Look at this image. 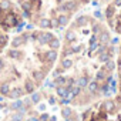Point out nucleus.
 I'll use <instances>...</instances> for the list:
<instances>
[{"instance_id": "a211bd4d", "label": "nucleus", "mask_w": 121, "mask_h": 121, "mask_svg": "<svg viewBox=\"0 0 121 121\" xmlns=\"http://www.w3.org/2000/svg\"><path fill=\"white\" fill-rule=\"evenodd\" d=\"M56 88H57V94H58L60 97H66V94L69 93V90H67L66 86H57Z\"/></svg>"}, {"instance_id": "ea45409f", "label": "nucleus", "mask_w": 121, "mask_h": 121, "mask_svg": "<svg viewBox=\"0 0 121 121\" xmlns=\"http://www.w3.org/2000/svg\"><path fill=\"white\" fill-rule=\"evenodd\" d=\"M64 98H67V100H70V101H71V100L74 98V94H73L71 91H69V93L66 94V97H64Z\"/></svg>"}, {"instance_id": "f03ea898", "label": "nucleus", "mask_w": 121, "mask_h": 121, "mask_svg": "<svg viewBox=\"0 0 121 121\" xmlns=\"http://www.w3.org/2000/svg\"><path fill=\"white\" fill-rule=\"evenodd\" d=\"M54 39V36L48 31H40L39 34H36V40L40 44H48V41H51Z\"/></svg>"}, {"instance_id": "bb28decb", "label": "nucleus", "mask_w": 121, "mask_h": 121, "mask_svg": "<svg viewBox=\"0 0 121 121\" xmlns=\"http://www.w3.org/2000/svg\"><path fill=\"white\" fill-rule=\"evenodd\" d=\"M9 57L10 58H20L22 57V51H19V50H10L9 51Z\"/></svg>"}, {"instance_id": "4468645a", "label": "nucleus", "mask_w": 121, "mask_h": 121, "mask_svg": "<svg viewBox=\"0 0 121 121\" xmlns=\"http://www.w3.org/2000/svg\"><path fill=\"white\" fill-rule=\"evenodd\" d=\"M61 115H63L66 120H70V118L73 117V110H71L70 107H64V108L61 110Z\"/></svg>"}, {"instance_id": "4c0bfd02", "label": "nucleus", "mask_w": 121, "mask_h": 121, "mask_svg": "<svg viewBox=\"0 0 121 121\" xmlns=\"http://www.w3.org/2000/svg\"><path fill=\"white\" fill-rule=\"evenodd\" d=\"M50 22H51V27H60L57 17H56V19H50Z\"/></svg>"}, {"instance_id": "9d476101", "label": "nucleus", "mask_w": 121, "mask_h": 121, "mask_svg": "<svg viewBox=\"0 0 121 121\" xmlns=\"http://www.w3.org/2000/svg\"><path fill=\"white\" fill-rule=\"evenodd\" d=\"M98 40H100V43H101V44H107V43L110 41V34H108V31L103 30V31L100 33V37H98Z\"/></svg>"}, {"instance_id": "a19ab883", "label": "nucleus", "mask_w": 121, "mask_h": 121, "mask_svg": "<svg viewBox=\"0 0 121 121\" xmlns=\"http://www.w3.org/2000/svg\"><path fill=\"white\" fill-rule=\"evenodd\" d=\"M23 27H24V23H22V22H20V23L17 24V31H22V30H23Z\"/></svg>"}, {"instance_id": "20e7f679", "label": "nucleus", "mask_w": 121, "mask_h": 121, "mask_svg": "<svg viewBox=\"0 0 121 121\" xmlns=\"http://www.w3.org/2000/svg\"><path fill=\"white\" fill-rule=\"evenodd\" d=\"M101 108H103L105 112H115V110H117V107H115V103H114L112 100H105V101L103 103Z\"/></svg>"}, {"instance_id": "1a4fd4ad", "label": "nucleus", "mask_w": 121, "mask_h": 121, "mask_svg": "<svg viewBox=\"0 0 121 121\" xmlns=\"http://www.w3.org/2000/svg\"><path fill=\"white\" fill-rule=\"evenodd\" d=\"M114 14H115V6L114 4H110L107 7V10H105V17L108 20H112L114 19Z\"/></svg>"}, {"instance_id": "412c9836", "label": "nucleus", "mask_w": 121, "mask_h": 121, "mask_svg": "<svg viewBox=\"0 0 121 121\" xmlns=\"http://www.w3.org/2000/svg\"><path fill=\"white\" fill-rule=\"evenodd\" d=\"M22 107H23V101L19 100V98H16V101H13V103L10 104V110H19V108H22Z\"/></svg>"}, {"instance_id": "aec40b11", "label": "nucleus", "mask_w": 121, "mask_h": 121, "mask_svg": "<svg viewBox=\"0 0 121 121\" xmlns=\"http://www.w3.org/2000/svg\"><path fill=\"white\" fill-rule=\"evenodd\" d=\"M87 84H88V77H86V76H83V77H80L77 80V86H80L81 88L87 87Z\"/></svg>"}, {"instance_id": "8fccbe9b", "label": "nucleus", "mask_w": 121, "mask_h": 121, "mask_svg": "<svg viewBox=\"0 0 121 121\" xmlns=\"http://www.w3.org/2000/svg\"><path fill=\"white\" fill-rule=\"evenodd\" d=\"M47 86H50V81L48 80H46V83H44V87H47Z\"/></svg>"}, {"instance_id": "9b49d317", "label": "nucleus", "mask_w": 121, "mask_h": 121, "mask_svg": "<svg viewBox=\"0 0 121 121\" xmlns=\"http://www.w3.org/2000/svg\"><path fill=\"white\" fill-rule=\"evenodd\" d=\"M39 26H40L41 29H51V22H50V19L43 17V19L39 20Z\"/></svg>"}, {"instance_id": "6e6552de", "label": "nucleus", "mask_w": 121, "mask_h": 121, "mask_svg": "<svg viewBox=\"0 0 121 121\" xmlns=\"http://www.w3.org/2000/svg\"><path fill=\"white\" fill-rule=\"evenodd\" d=\"M22 94H23V88H20V87H14V88H12V90H10L9 97H10V98H13V100H16V98H19Z\"/></svg>"}, {"instance_id": "4be33fe9", "label": "nucleus", "mask_w": 121, "mask_h": 121, "mask_svg": "<svg viewBox=\"0 0 121 121\" xmlns=\"http://www.w3.org/2000/svg\"><path fill=\"white\" fill-rule=\"evenodd\" d=\"M76 39H77V36H76V33L73 31V30H69L67 33H66V40L67 41H76Z\"/></svg>"}, {"instance_id": "72a5a7b5", "label": "nucleus", "mask_w": 121, "mask_h": 121, "mask_svg": "<svg viewBox=\"0 0 121 121\" xmlns=\"http://www.w3.org/2000/svg\"><path fill=\"white\" fill-rule=\"evenodd\" d=\"M100 90L104 93V95H110V93H108V90H110V86H108V84H103V86L100 87Z\"/></svg>"}, {"instance_id": "5fc2aeb1", "label": "nucleus", "mask_w": 121, "mask_h": 121, "mask_svg": "<svg viewBox=\"0 0 121 121\" xmlns=\"http://www.w3.org/2000/svg\"><path fill=\"white\" fill-rule=\"evenodd\" d=\"M3 67V61H2V60H0V69H2Z\"/></svg>"}, {"instance_id": "423d86ee", "label": "nucleus", "mask_w": 121, "mask_h": 121, "mask_svg": "<svg viewBox=\"0 0 121 121\" xmlns=\"http://www.w3.org/2000/svg\"><path fill=\"white\" fill-rule=\"evenodd\" d=\"M44 77H46V73L43 70H34L33 71V78L36 83H41L44 80Z\"/></svg>"}, {"instance_id": "393cba45", "label": "nucleus", "mask_w": 121, "mask_h": 121, "mask_svg": "<svg viewBox=\"0 0 121 121\" xmlns=\"http://www.w3.org/2000/svg\"><path fill=\"white\" fill-rule=\"evenodd\" d=\"M48 46H50V48H53V50H57L58 47H60V41H58V39H53L51 41H48Z\"/></svg>"}, {"instance_id": "58836bf2", "label": "nucleus", "mask_w": 121, "mask_h": 121, "mask_svg": "<svg viewBox=\"0 0 121 121\" xmlns=\"http://www.w3.org/2000/svg\"><path fill=\"white\" fill-rule=\"evenodd\" d=\"M108 83H110V88H111L112 91H115V90H117V83H115L114 80H110Z\"/></svg>"}, {"instance_id": "864d4df0", "label": "nucleus", "mask_w": 121, "mask_h": 121, "mask_svg": "<svg viewBox=\"0 0 121 121\" xmlns=\"http://www.w3.org/2000/svg\"><path fill=\"white\" fill-rule=\"evenodd\" d=\"M80 2H81V3H88L90 0H80Z\"/></svg>"}, {"instance_id": "13d9d810", "label": "nucleus", "mask_w": 121, "mask_h": 121, "mask_svg": "<svg viewBox=\"0 0 121 121\" xmlns=\"http://www.w3.org/2000/svg\"><path fill=\"white\" fill-rule=\"evenodd\" d=\"M66 121H70V120H66Z\"/></svg>"}, {"instance_id": "e433bc0d", "label": "nucleus", "mask_w": 121, "mask_h": 121, "mask_svg": "<svg viewBox=\"0 0 121 121\" xmlns=\"http://www.w3.org/2000/svg\"><path fill=\"white\" fill-rule=\"evenodd\" d=\"M71 51H73V54L80 53V51H81V46H73V47H71Z\"/></svg>"}, {"instance_id": "473e14b6", "label": "nucleus", "mask_w": 121, "mask_h": 121, "mask_svg": "<svg viewBox=\"0 0 121 121\" xmlns=\"http://www.w3.org/2000/svg\"><path fill=\"white\" fill-rule=\"evenodd\" d=\"M6 44H7V36L0 34V48H3Z\"/></svg>"}, {"instance_id": "6e6d98bb", "label": "nucleus", "mask_w": 121, "mask_h": 121, "mask_svg": "<svg viewBox=\"0 0 121 121\" xmlns=\"http://www.w3.org/2000/svg\"><path fill=\"white\" fill-rule=\"evenodd\" d=\"M120 90H121V83H120Z\"/></svg>"}, {"instance_id": "a878e982", "label": "nucleus", "mask_w": 121, "mask_h": 121, "mask_svg": "<svg viewBox=\"0 0 121 121\" xmlns=\"http://www.w3.org/2000/svg\"><path fill=\"white\" fill-rule=\"evenodd\" d=\"M105 74H107V71H105L104 69H103V70H100V71L97 73V76H95V78H97V81H101V80L104 81V80L107 78V76H105Z\"/></svg>"}, {"instance_id": "49530a36", "label": "nucleus", "mask_w": 121, "mask_h": 121, "mask_svg": "<svg viewBox=\"0 0 121 121\" xmlns=\"http://www.w3.org/2000/svg\"><path fill=\"white\" fill-rule=\"evenodd\" d=\"M48 120H50V121H57V117H56V115H51Z\"/></svg>"}, {"instance_id": "cd10ccee", "label": "nucleus", "mask_w": 121, "mask_h": 121, "mask_svg": "<svg viewBox=\"0 0 121 121\" xmlns=\"http://www.w3.org/2000/svg\"><path fill=\"white\" fill-rule=\"evenodd\" d=\"M40 98H41V97H40V94H39V93H34V91L31 93L30 100H31V103H33V104H39V103H40Z\"/></svg>"}, {"instance_id": "7c9ffc66", "label": "nucleus", "mask_w": 121, "mask_h": 121, "mask_svg": "<svg viewBox=\"0 0 121 121\" xmlns=\"http://www.w3.org/2000/svg\"><path fill=\"white\" fill-rule=\"evenodd\" d=\"M10 121H23V114L22 112H16L10 117Z\"/></svg>"}, {"instance_id": "c756f323", "label": "nucleus", "mask_w": 121, "mask_h": 121, "mask_svg": "<svg viewBox=\"0 0 121 121\" xmlns=\"http://www.w3.org/2000/svg\"><path fill=\"white\" fill-rule=\"evenodd\" d=\"M73 66V61H71V60H67V58H64L63 60V61H61V67L66 70V69H70Z\"/></svg>"}, {"instance_id": "6ab92c4d", "label": "nucleus", "mask_w": 121, "mask_h": 121, "mask_svg": "<svg viewBox=\"0 0 121 121\" xmlns=\"http://www.w3.org/2000/svg\"><path fill=\"white\" fill-rule=\"evenodd\" d=\"M57 20H58V24H60V26H66V24L69 23V16H67V14H60V16L57 17Z\"/></svg>"}, {"instance_id": "39448f33", "label": "nucleus", "mask_w": 121, "mask_h": 121, "mask_svg": "<svg viewBox=\"0 0 121 121\" xmlns=\"http://www.w3.org/2000/svg\"><path fill=\"white\" fill-rule=\"evenodd\" d=\"M46 61L47 63H54L56 61V58H57V50H53V48H50L47 53H46Z\"/></svg>"}, {"instance_id": "dca6fc26", "label": "nucleus", "mask_w": 121, "mask_h": 121, "mask_svg": "<svg viewBox=\"0 0 121 121\" xmlns=\"http://www.w3.org/2000/svg\"><path fill=\"white\" fill-rule=\"evenodd\" d=\"M87 88H88V91L90 93H97V90H98V84H97V80H94V81H88V84H87Z\"/></svg>"}, {"instance_id": "c9c22d12", "label": "nucleus", "mask_w": 121, "mask_h": 121, "mask_svg": "<svg viewBox=\"0 0 121 121\" xmlns=\"http://www.w3.org/2000/svg\"><path fill=\"white\" fill-rule=\"evenodd\" d=\"M97 47H98V43H93V44H90V47H88V53L91 54V53H93Z\"/></svg>"}, {"instance_id": "3c124183", "label": "nucleus", "mask_w": 121, "mask_h": 121, "mask_svg": "<svg viewBox=\"0 0 121 121\" xmlns=\"http://www.w3.org/2000/svg\"><path fill=\"white\" fill-rule=\"evenodd\" d=\"M30 121H39V118H36V117H33V118H30Z\"/></svg>"}, {"instance_id": "c85d7f7f", "label": "nucleus", "mask_w": 121, "mask_h": 121, "mask_svg": "<svg viewBox=\"0 0 121 121\" xmlns=\"http://www.w3.org/2000/svg\"><path fill=\"white\" fill-rule=\"evenodd\" d=\"M66 81H67V78H64L63 76H58V77H56V86H66Z\"/></svg>"}, {"instance_id": "37998d69", "label": "nucleus", "mask_w": 121, "mask_h": 121, "mask_svg": "<svg viewBox=\"0 0 121 121\" xmlns=\"http://www.w3.org/2000/svg\"><path fill=\"white\" fill-rule=\"evenodd\" d=\"M48 104L54 105V104H56V98H54V97H50V98H48Z\"/></svg>"}, {"instance_id": "7ed1b4c3", "label": "nucleus", "mask_w": 121, "mask_h": 121, "mask_svg": "<svg viewBox=\"0 0 121 121\" xmlns=\"http://www.w3.org/2000/svg\"><path fill=\"white\" fill-rule=\"evenodd\" d=\"M77 7H78V2H76V0H70V2L64 3L63 6H60L58 10H60V12H69V13H73V12L77 10Z\"/></svg>"}, {"instance_id": "b1692460", "label": "nucleus", "mask_w": 121, "mask_h": 121, "mask_svg": "<svg viewBox=\"0 0 121 121\" xmlns=\"http://www.w3.org/2000/svg\"><path fill=\"white\" fill-rule=\"evenodd\" d=\"M110 54L107 53V51H103V53H100L98 54V58H100V61H103V63H105V61H108V60H110Z\"/></svg>"}, {"instance_id": "2eb2a0df", "label": "nucleus", "mask_w": 121, "mask_h": 121, "mask_svg": "<svg viewBox=\"0 0 121 121\" xmlns=\"http://www.w3.org/2000/svg\"><path fill=\"white\" fill-rule=\"evenodd\" d=\"M114 69H115V63H114V61H111V60H108V61H105V63H104V70H105L107 73L114 71Z\"/></svg>"}, {"instance_id": "de8ad7c7", "label": "nucleus", "mask_w": 121, "mask_h": 121, "mask_svg": "<svg viewBox=\"0 0 121 121\" xmlns=\"http://www.w3.org/2000/svg\"><path fill=\"white\" fill-rule=\"evenodd\" d=\"M94 16H95V17H101V13H100V12H95Z\"/></svg>"}, {"instance_id": "f704fd0d", "label": "nucleus", "mask_w": 121, "mask_h": 121, "mask_svg": "<svg viewBox=\"0 0 121 121\" xmlns=\"http://www.w3.org/2000/svg\"><path fill=\"white\" fill-rule=\"evenodd\" d=\"M101 31H103V30H101V26H100V24H94V26H93V33H94V34L101 33Z\"/></svg>"}, {"instance_id": "4d7b16f0", "label": "nucleus", "mask_w": 121, "mask_h": 121, "mask_svg": "<svg viewBox=\"0 0 121 121\" xmlns=\"http://www.w3.org/2000/svg\"><path fill=\"white\" fill-rule=\"evenodd\" d=\"M26 121H30V120H26Z\"/></svg>"}, {"instance_id": "0eeeda50", "label": "nucleus", "mask_w": 121, "mask_h": 121, "mask_svg": "<svg viewBox=\"0 0 121 121\" xmlns=\"http://www.w3.org/2000/svg\"><path fill=\"white\" fill-rule=\"evenodd\" d=\"M90 23V17L88 16H80V17H77V20H76V26H80V27H84V26H87Z\"/></svg>"}, {"instance_id": "f3484780", "label": "nucleus", "mask_w": 121, "mask_h": 121, "mask_svg": "<svg viewBox=\"0 0 121 121\" xmlns=\"http://www.w3.org/2000/svg\"><path fill=\"white\" fill-rule=\"evenodd\" d=\"M9 93H10V86H9V83H3L2 86H0V94L9 95Z\"/></svg>"}, {"instance_id": "603ef678", "label": "nucleus", "mask_w": 121, "mask_h": 121, "mask_svg": "<svg viewBox=\"0 0 121 121\" xmlns=\"http://www.w3.org/2000/svg\"><path fill=\"white\" fill-rule=\"evenodd\" d=\"M3 97H4V95H3V94H0V103H2V101H3V100H4V98H3Z\"/></svg>"}, {"instance_id": "79ce46f5", "label": "nucleus", "mask_w": 121, "mask_h": 121, "mask_svg": "<svg viewBox=\"0 0 121 121\" xmlns=\"http://www.w3.org/2000/svg\"><path fill=\"white\" fill-rule=\"evenodd\" d=\"M115 7H121V0H114V3H112Z\"/></svg>"}, {"instance_id": "5701e85b", "label": "nucleus", "mask_w": 121, "mask_h": 121, "mask_svg": "<svg viewBox=\"0 0 121 121\" xmlns=\"http://www.w3.org/2000/svg\"><path fill=\"white\" fill-rule=\"evenodd\" d=\"M23 37H16V39H13L12 40V47H14V48H17V47H20L22 44H23Z\"/></svg>"}, {"instance_id": "f257e3e1", "label": "nucleus", "mask_w": 121, "mask_h": 121, "mask_svg": "<svg viewBox=\"0 0 121 121\" xmlns=\"http://www.w3.org/2000/svg\"><path fill=\"white\" fill-rule=\"evenodd\" d=\"M19 23H20V19H19V16H17L16 13H13V12H6L4 19L0 22L2 27L6 29V30H7V29H12V27H16Z\"/></svg>"}, {"instance_id": "ddd939ff", "label": "nucleus", "mask_w": 121, "mask_h": 121, "mask_svg": "<svg viewBox=\"0 0 121 121\" xmlns=\"http://www.w3.org/2000/svg\"><path fill=\"white\" fill-rule=\"evenodd\" d=\"M34 88H36V87H34V83H33L31 80H26V83H24V91L31 94V93L34 91Z\"/></svg>"}, {"instance_id": "a18cd8bd", "label": "nucleus", "mask_w": 121, "mask_h": 121, "mask_svg": "<svg viewBox=\"0 0 121 121\" xmlns=\"http://www.w3.org/2000/svg\"><path fill=\"white\" fill-rule=\"evenodd\" d=\"M44 108H46V105H44V104H40V105H39V110H40V111H43Z\"/></svg>"}, {"instance_id": "2f4dec72", "label": "nucleus", "mask_w": 121, "mask_h": 121, "mask_svg": "<svg viewBox=\"0 0 121 121\" xmlns=\"http://www.w3.org/2000/svg\"><path fill=\"white\" fill-rule=\"evenodd\" d=\"M70 91H71V93L74 94V97H76V95H78V94L81 93V87L77 86V84H76V86H71V90H70Z\"/></svg>"}, {"instance_id": "f8f14e48", "label": "nucleus", "mask_w": 121, "mask_h": 121, "mask_svg": "<svg viewBox=\"0 0 121 121\" xmlns=\"http://www.w3.org/2000/svg\"><path fill=\"white\" fill-rule=\"evenodd\" d=\"M10 9H12V2L10 0H0V10L7 12Z\"/></svg>"}, {"instance_id": "09e8293b", "label": "nucleus", "mask_w": 121, "mask_h": 121, "mask_svg": "<svg viewBox=\"0 0 121 121\" xmlns=\"http://www.w3.org/2000/svg\"><path fill=\"white\" fill-rule=\"evenodd\" d=\"M111 43H112V44H117V43H118V39H114V40H111Z\"/></svg>"}, {"instance_id": "c03bdc74", "label": "nucleus", "mask_w": 121, "mask_h": 121, "mask_svg": "<svg viewBox=\"0 0 121 121\" xmlns=\"http://www.w3.org/2000/svg\"><path fill=\"white\" fill-rule=\"evenodd\" d=\"M115 30H117V33H120V34H121V22L115 26Z\"/></svg>"}]
</instances>
